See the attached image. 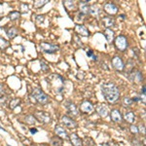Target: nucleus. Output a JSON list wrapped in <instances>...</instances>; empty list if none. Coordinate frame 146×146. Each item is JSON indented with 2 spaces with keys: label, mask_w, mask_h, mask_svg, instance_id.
Masks as SVG:
<instances>
[{
  "label": "nucleus",
  "mask_w": 146,
  "mask_h": 146,
  "mask_svg": "<svg viewBox=\"0 0 146 146\" xmlns=\"http://www.w3.org/2000/svg\"><path fill=\"white\" fill-rule=\"evenodd\" d=\"M101 92L108 102L114 103L119 100L120 98V91L119 88L114 83L106 82L101 86Z\"/></svg>",
  "instance_id": "nucleus-1"
},
{
  "label": "nucleus",
  "mask_w": 146,
  "mask_h": 146,
  "mask_svg": "<svg viewBox=\"0 0 146 146\" xmlns=\"http://www.w3.org/2000/svg\"><path fill=\"white\" fill-rule=\"evenodd\" d=\"M48 84H50L52 90L56 94H62L64 90V79L58 74H52L48 78Z\"/></svg>",
  "instance_id": "nucleus-2"
},
{
  "label": "nucleus",
  "mask_w": 146,
  "mask_h": 146,
  "mask_svg": "<svg viewBox=\"0 0 146 146\" xmlns=\"http://www.w3.org/2000/svg\"><path fill=\"white\" fill-rule=\"evenodd\" d=\"M32 96L35 98V100L40 104H47L50 100L47 94L40 88H34L33 91H32Z\"/></svg>",
  "instance_id": "nucleus-3"
},
{
  "label": "nucleus",
  "mask_w": 146,
  "mask_h": 146,
  "mask_svg": "<svg viewBox=\"0 0 146 146\" xmlns=\"http://www.w3.org/2000/svg\"><path fill=\"white\" fill-rule=\"evenodd\" d=\"M39 48H40V50L45 54H55L60 50V47L58 45L46 43V42H41V43L39 44Z\"/></svg>",
  "instance_id": "nucleus-4"
},
{
  "label": "nucleus",
  "mask_w": 146,
  "mask_h": 146,
  "mask_svg": "<svg viewBox=\"0 0 146 146\" xmlns=\"http://www.w3.org/2000/svg\"><path fill=\"white\" fill-rule=\"evenodd\" d=\"M114 44H115V47H116L119 51L124 52L128 48V39H127V37L124 36V35H119V36H117L116 38H115Z\"/></svg>",
  "instance_id": "nucleus-5"
},
{
  "label": "nucleus",
  "mask_w": 146,
  "mask_h": 146,
  "mask_svg": "<svg viewBox=\"0 0 146 146\" xmlns=\"http://www.w3.org/2000/svg\"><path fill=\"white\" fill-rule=\"evenodd\" d=\"M34 117L36 118L37 120H39L40 122L44 124H49L51 123V117L50 115L48 114L47 112H44V111H38L34 114Z\"/></svg>",
  "instance_id": "nucleus-6"
},
{
  "label": "nucleus",
  "mask_w": 146,
  "mask_h": 146,
  "mask_svg": "<svg viewBox=\"0 0 146 146\" xmlns=\"http://www.w3.org/2000/svg\"><path fill=\"white\" fill-rule=\"evenodd\" d=\"M103 9H104V11L110 16L116 15V14L118 13V7L115 5L114 3H111V2L105 3L104 5H103Z\"/></svg>",
  "instance_id": "nucleus-7"
},
{
  "label": "nucleus",
  "mask_w": 146,
  "mask_h": 146,
  "mask_svg": "<svg viewBox=\"0 0 146 146\" xmlns=\"http://www.w3.org/2000/svg\"><path fill=\"white\" fill-rule=\"evenodd\" d=\"M111 62H112L113 67H114L116 70H118V71H122V70L124 69V67H125L124 62L120 56H114V58H112Z\"/></svg>",
  "instance_id": "nucleus-8"
},
{
  "label": "nucleus",
  "mask_w": 146,
  "mask_h": 146,
  "mask_svg": "<svg viewBox=\"0 0 146 146\" xmlns=\"http://www.w3.org/2000/svg\"><path fill=\"white\" fill-rule=\"evenodd\" d=\"M62 123L64 125V127H66L68 129H75L77 128V123L74 121L72 118L68 116H62Z\"/></svg>",
  "instance_id": "nucleus-9"
},
{
  "label": "nucleus",
  "mask_w": 146,
  "mask_h": 146,
  "mask_svg": "<svg viewBox=\"0 0 146 146\" xmlns=\"http://www.w3.org/2000/svg\"><path fill=\"white\" fill-rule=\"evenodd\" d=\"M80 110L84 113H91V112L94 111V106L90 101L85 100L84 102L81 104V106H80Z\"/></svg>",
  "instance_id": "nucleus-10"
},
{
  "label": "nucleus",
  "mask_w": 146,
  "mask_h": 146,
  "mask_svg": "<svg viewBox=\"0 0 146 146\" xmlns=\"http://www.w3.org/2000/svg\"><path fill=\"white\" fill-rule=\"evenodd\" d=\"M55 133H56V135L58 137L62 138V139H68V135H67V131H65L62 127L60 126H56L55 127Z\"/></svg>",
  "instance_id": "nucleus-11"
},
{
  "label": "nucleus",
  "mask_w": 146,
  "mask_h": 146,
  "mask_svg": "<svg viewBox=\"0 0 146 146\" xmlns=\"http://www.w3.org/2000/svg\"><path fill=\"white\" fill-rule=\"evenodd\" d=\"M75 30H76L77 33L82 35V36L87 37V36L90 35V31H89V29L83 25H75Z\"/></svg>",
  "instance_id": "nucleus-12"
},
{
  "label": "nucleus",
  "mask_w": 146,
  "mask_h": 146,
  "mask_svg": "<svg viewBox=\"0 0 146 146\" xmlns=\"http://www.w3.org/2000/svg\"><path fill=\"white\" fill-rule=\"evenodd\" d=\"M68 137H69L70 142L73 146H82V144H83V141L76 133H71Z\"/></svg>",
  "instance_id": "nucleus-13"
},
{
  "label": "nucleus",
  "mask_w": 146,
  "mask_h": 146,
  "mask_svg": "<svg viewBox=\"0 0 146 146\" xmlns=\"http://www.w3.org/2000/svg\"><path fill=\"white\" fill-rule=\"evenodd\" d=\"M101 23H102L103 27L106 28H110L112 27H114L115 25V20L112 19L111 17H103L102 20H101Z\"/></svg>",
  "instance_id": "nucleus-14"
},
{
  "label": "nucleus",
  "mask_w": 146,
  "mask_h": 146,
  "mask_svg": "<svg viewBox=\"0 0 146 146\" xmlns=\"http://www.w3.org/2000/svg\"><path fill=\"white\" fill-rule=\"evenodd\" d=\"M66 108L68 109V111H69L70 114H72L73 116H77L78 115V112H79V110H78V108H77L76 105L74 104L73 102H70V101H67L66 102Z\"/></svg>",
  "instance_id": "nucleus-15"
},
{
  "label": "nucleus",
  "mask_w": 146,
  "mask_h": 146,
  "mask_svg": "<svg viewBox=\"0 0 146 146\" xmlns=\"http://www.w3.org/2000/svg\"><path fill=\"white\" fill-rule=\"evenodd\" d=\"M110 116H111V120L115 123H120L122 121V115L119 110L117 109L112 110L111 113H110Z\"/></svg>",
  "instance_id": "nucleus-16"
},
{
  "label": "nucleus",
  "mask_w": 146,
  "mask_h": 146,
  "mask_svg": "<svg viewBox=\"0 0 146 146\" xmlns=\"http://www.w3.org/2000/svg\"><path fill=\"white\" fill-rule=\"evenodd\" d=\"M96 111H98L100 116L102 117V118H105L108 115V108L105 106L104 104L98 105V106H96Z\"/></svg>",
  "instance_id": "nucleus-17"
},
{
  "label": "nucleus",
  "mask_w": 146,
  "mask_h": 146,
  "mask_svg": "<svg viewBox=\"0 0 146 146\" xmlns=\"http://www.w3.org/2000/svg\"><path fill=\"white\" fill-rule=\"evenodd\" d=\"M79 10L82 15H88V14L90 13V6H89L88 3H86V2L81 1L79 4Z\"/></svg>",
  "instance_id": "nucleus-18"
},
{
  "label": "nucleus",
  "mask_w": 146,
  "mask_h": 146,
  "mask_svg": "<svg viewBox=\"0 0 146 146\" xmlns=\"http://www.w3.org/2000/svg\"><path fill=\"white\" fill-rule=\"evenodd\" d=\"M124 118H125V120H126L127 122H128V123L133 124V122H135V113H133V112L129 111V112L125 113Z\"/></svg>",
  "instance_id": "nucleus-19"
},
{
  "label": "nucleus",
  "mask_w": 146,
  "mask_h": 146,
  "mask_svg": "<svg viewBox=\"0 0 146 146\" xmlns=\"http://www.w3.org/2000/svg\"><path fill=\"white\" fill-rule=\"evenodd\" d=\"M63 2V6L65 7L67 11H71L75 8V3L74 0H62Z\"/></svg>",
  "instance_id": "nucleus-20"
},
{
  "label": "nucleus",
  "mask_w": 146,
  "mask_h": 146,
  "mask_svg": "<svg viewBox=\"0 0 146 146\" xmlns=\"http://www.w3.org/2000/svg\"><path fill=\"white\" fill-rule=\"evenodd\" d=\"M104 35H105V37H106L107 41L109 42V43H111V41L113 40V38H114V31L110 29V28H106L104 31Z\"/></svg>",
  "instance_id": "nucleus-21"
},
{
  "label": "nucleus",
  "mask_w": 146,
  "mask_h": 146,
  "mask_svg": "<svg viewBox=\"0 0 146 146\" xmlns=\"http://www.w3.org/2000/svg\"><path fill=\"white\" fill-rule=\"evenodd\" d=\"M17 35H18V29L16 27H11L10 29L7 30V36L10 39L15 38Z\"/></svg>",
  "instance_id": "nucleus-22"
},
{
  "label": "nucleus",
  "mask_w": 146,
  "mask_h": 146,
  "mask_svg": "<svg viewBox=\"0 0 146 146\" xmlns=\"http://www.w3.org/2000/svg\"><path fill=\"white\" fill-rule=\"evenodd\" d=\"M8 17L11 21H17L21 18V13L19 11H12L9 13Z\"/></svg>",
  "instance_id": "nucleus-23"
},
{
  "label": "nucleus",
  "mask_w": 146,
  "mask_h": 146,
  "mask_svg": "<svg viewBox=\"0 0 146 146\" xmlns=\"http://www.w3.org/2000/svg\"><path fill=\"white\" fill-rule=\"evenodd\" d=\"M25 122L29 125H34L36 123V118H35L33 115H27V116L25 117Z\"/></svg>",
  "instance_id": "nucleus-24"
},
{
  "label": "nucleus",
  "mask_w": 146,
  "mask_h": 146,
  "mask_svg": "<svg viewBox=\"0 0 146 146\" xmlns=\"http://www.w3.org/2000/svg\"><path fill=\"white\" fill-rule=\"evenodd\" d=\"M50 0H35L34 1V6L36 8H41L44 5H46L47 3H49Z\"/></svg>",
  "instance_id": "nucleus-25"
},
{
  "label": "nucleus",
  "mask_w": 146,
  "mask_h": 146,
  "mask_svg": "<svg viewBox=\"0 0 146 146\" xmlns=\"http://www.w3.org/2000/svg\"><path fill=\"white\" fill-rule=\"evenodd\" d=\"M100 9L98 8L96 5H93V6H90V15H93V16H95V17H98V14H100Z\"/></svg>",
  "instance_id": "nucleus-26"
},
{
  "label": "nucleus",
  "mask_w": 146,
  "mask_h": 146,
  "mask_svg": "<svg viewBox=\"0 0 146 146\" xmlns=\"http://www.w3.org/2000/svg\"><path fill=\"white\" fill-rule=\"evenodd\" d=\"M9 45H10V43H9L6 39H4L3 37H0V49H1V50L6 49L7 47H9Z\"/></svg>",
  "instance_id": "nucleus-27"
},
{
  "label": "nucleus",
  "mask_w": 146,
  "mask_h": 146,
  "mask_svg": "<svg viewBox=\"0 0 146 146\" xmlns=\"http://www.w3.org/2000/svg\"><path fill=\"white\" fill-rule=\"evenodd\" d=\"M133 76H135V78L133 80H135V82H137V83H139V82L142 81L143 77H142V74H141L140 71H137L135 73H133Z\"/></svg>",
  "instance_id": "nucleus-28"
},
{
  "label": "nucleus",
  "mask_w": 146,
  "mask_h": 146,
  "mask_svg": "<svg viewBox=\"0 0 146 146\" xmlns=\"http://www.w3.org/2000/svg\"><path fill=\"white\" fill-rule=\"evenodd\" d=\"M21 102V100H19V98H15V100H13L10 102V108L11 109H14V108H16L19 105V103Z\"/></svg>",
  "instance_id": "nucleus-29"
},
{
  "label": "nucleus",
  "mask_w": 146,
  "mask_h": 146,
  "mask_svg": "<svg viewBox=\"0 0 146 146\" xmlns=\"http://www.w3.org/2000/svg\"><path fill=\"white\" fill-rule=\"evenodd\" d=\"M51 143L53 146H62V141L58 140V138L56 137H54L51 139Z\"/></svg>",
  "instance_id": "nucleus-30"
},
{
  "label": "nucleus",
  "mask_w": 146,
  "mask_h": 146,
  "mask_svg": "<svg viewBox=\"0 0 146 146\" xmlns=\"http://www.w3.org/2000/svg\"><path fill=\"white\" fill-rule=\"evenodd\" d=\"M123 102H124V105H126V106H131V105L133 104V101L131 100V98H125Z\"/></svg>",
  "instance_id": "nucleus-31"
},
{
  "label": "nucleus",
  "mask_w": 146,
  "mask_h": 146,
  "mask_svg": "<svg viewBox=\"0 0 146 146\" xmlns=\"http://www.w3.org/2000/svg\"><path fill=\"white\" fill-rule=\"evenodd\" d=\"M40 64H41V69L43 70L44 72H47V71H49V66L46 64L44 62H40Z\"/></svg>",
  "instance_id": "nucleus-32"
},
{
  "label": "nucleus",
  "mask_w": 146,
  "mask_h": 146,
  "mask_svg": "<svg viewBox=\"0 0 146 146\" xmlns=\"http://www.w3.org/2000/svg\"><path fill=\"white\" fill-rule=\"evenodd\" d=\"M21 11H22L23 13H27V12L28 11V6L27 5V4L23 3L22 5H21Z\"/></svg>",
  "instance_id": "nucleus-33"
},
{
  "label": "nucleus",
  "mask_w": 146,
  "mask_h": 146,
  "mask_svg": "<svg viewBox=\"0 0 146 146\" xmlns=\"http://www.w3.org/2000/svg\"><path fill=\"white\" fill-rule=\"evenodd\" d=\"M131 131L133 133H138V128L136 126H133V125H131Z\"/></svg>",
  "instance_id": "nucleus-34"
},
{
  "label": "nucleus",
  "mask_w": 146,
  "mask_h": 146,
  "mask_svg": "<svg viewBox=\"0 0 146 146\" xmlns=\"http://www.w3.org/2000/svg\"><path fill=\"white\" fill-rule=\"evenodd\" d=\"M36 21H37V23H43L44 22V16H37Z\"/></svg>",
  "instance_id": "nucleus-35"
},
{
  "label": "nucleus",
  "mask_w": 146,
  "mask_h": 146,
  "mask_svg": "<svg viewBox=\"0 0 146 146\" xmlns=\"http://www.w3.org/2000/svg\"><path fill=\"white\" fill-rule=\"evenodd\" d=\"M138 131H140V133H142L143 135H145V129H144V125H141V126L139 127V129H138Z\"/></svg>",
  "instance_id": "nucleus-36"
},
{
  "label": "nucleus",
  "mask_w": 146,
  "mask_h": 146,
  "mask_svg": "<svg viewBox=\"0 0 146 146\" xmlns=\"http://www.w3.org/2000/svg\"><path fill=\"white\" fill-rule=\"evenodd\" d=\"M87 56H90V58H92V56H94V52L92 51V50H89L88 52H87Z\"/></svg>",
  "instance_id": "nucleus-37"
},
{
  "label": "nucleus",
  "mask_w": 146,
  "mask_h": 146,
  "mask_svg": "<svg viewBox=\"0 0 146 146\" xmlns=\"http://www.w3.org/2000/svg\"><path fill=\"white\" fill-rule=\"evenodd\" d=\"M37 131H37V129H35V128H33V129H30V133H31L32 135H35V133H36Z\"/></svg>",
  "instance_id": "nucleus-38"
},
{
  "label": "nucleus",
  "mask_w": 146,
  "mask_h": 146,
  "mask_svg": "<svg viewBox=\"0 0 146 146\" xmlns=\"http://www.w3.org/2000/svg\"><path fill=\"white\" fill-rule=\"evenodd\" d=\"M133 101H142V98H135L131 100Z\"/></svg>",
  "instance_id": "nucleus-39"
},
{
  "label": "nucleus",
  "mask_w": 146,
  "mask_h": 146,
  "mask_svg": "<svg viewBox=\"0 0 146 146\" xmlns=\"http://www.w3.org/2000/svg\"><path fill=\"white\" fill-rule=\"evenodd\" d=\"M141 93L143 94V98L145 96V86H143L142 87V90H141Z\"/></svg>",
  "instance_id": "nucleus-40"
},
{
  "label": "nucleus",
  "mask_w": 146,
  "mask_h": 146,
  "mask_svg": "<svg viewBox=\"0 0 146 146\" xmlns=\"http://www.w3.org/2000/svg\"><path fill=\"white\" fill-rule=\"evenodd\" d=\"M1 92H2V85L0 84V93H1Z\"/></svg>",
  "instance_id": "nucleus-41"
},
{
  "label": "nucleus",
  "mask_w": 146,
  "mask_h": 146,
  "mask_svg": "<svg viewBox=\"0 0 146 146\" xmlns=\"http://www.w3.org/2000/svg\"><path fill=\"white\" fill-rule=\"evenodd\" d=\"M120 17L123 18V19H125V18H126V16H125V15H121V16H120Z\"/></svg>",
  "instance_id": "nucleus-42"
},
{
  "label": "nucleus",
  "mask_w": 146,
  "mask_h": 146,
  "mask_svg": "<svg viewBox=\"0 0 146 146\" xmlns=\"http://www.w3.org/2000/svg\"><path fill=\"white\" fill-rule=\"evenodd\" d=\"M91 0H85V2H86V3H88V2H90Z\"/></svg>",
  "instance_id": "nucleus-43"
},
{
  "label": "nucleus",
  "mask_w": 146,
  "mask_h": 146,
  "mask_svg": "<svg viewBox=\"0 0 146 146\" xmlns=\"http://www.w3.org/2000/svg\"><path fill=\"white\" fill-rule=\"evenodd\" d=\"M7 146H10V145H8V144H7Z\"/></svg>",
  "instance_id": "nucleus-44"
},
{
  "label": "nucleus",
  "mask_w": 146,
  "mask_h": 146,
  "mask_svg": "<svg viewBox=\"0 0 146 146\" xmlns=\"http://www.w3.org/2000/svg\"><path fill=\"white\" fill-rule=\"evenodd\" d=\"M31 146H35V145H31Z\"/></svg>",
  "instance_id": "nucleus-45"
}]
</instances>
